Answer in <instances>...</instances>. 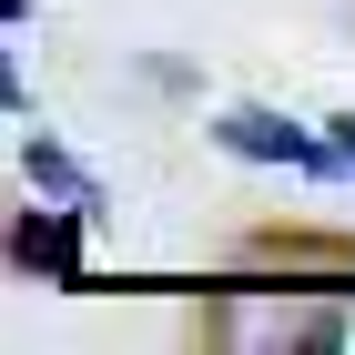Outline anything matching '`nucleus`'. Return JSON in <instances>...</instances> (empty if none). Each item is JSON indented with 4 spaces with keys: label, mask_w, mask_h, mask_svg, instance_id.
Segmentation results:
<instances>
[{
    "label": "nucleus",
    "mask_w": 355,
    "mask_h": 355,
    "mask_svg": "<svg viewBox=\"0 0 355 355\" xmlns=\"http://www.w3.org/2000/svg\"><path fill=\"white\" fill-rule=\"evenodd\" d=\"M0 21H10V31H21V21H31V0H0Z\"/></svg>",
    "instance_id": "423d86ee"
},
{
    "label": "nucleus",
    "mask_w": 355,
    "mask_h": 355,
    "mask_svg": "<svg viewBox=\"0 0 355 355\" xmlns=\"http://www.w3.org/2000/svg\"><path fill=\"white\" fill-rule=\"evenodd\" d=\"M21 173H31V193H51V203H82V214H102V173H92V163H71L51 132H31V142H21Z\"/></svg>",
    "instance_id": "7ed1b4c3"
},
{
    "label": "nucleus",
    "mask_w": 355,
    "mask_h": 355,
    "mask_svg": "<svg viewBox=\"0 0 355 355\" xmlns=\"http://www.w3.org/2000/svg\"><path fill=\"white\" fill-rule=\"evenodd\" d=\"M82 203H41V214L10 223V264L21 274H51V284H82Z\"/></svg>",
    "instance_id": "f03ea898"
},
{
    "label": "nucleus",
    "mask_w": 355,
    "mask_h": 355,
    "mask_svg": "<svg viewBox=\"0 0 355 355\" xmlns=\"http://www.w3.org/2000/svg\"><path fill=\"white\" fill-rule=\"evenodd\" d=\"M214 142L234 153V163H284V173H315V183L345 173V153H335L315 122H284L274 102H223L214 112Z\"/></svg>",
    "instance_id": "f257e3e1"
},
{
    "label": "nucleus",
    "mask_w": 355,
    "mask_h": 355,
    "mask_svg": "<svg viewBox=\"0 0 355 355\" xmlns=\"http://www.w3.org/2000/svg\"><path fill=\"white\" fill-rule=\"evenodd\" d=\"M345 21H355V0H345Z\"/></svg>",
    "instance_id": "0eeeda50"
},
{
    "label": "nucleus",
    "mask_w": 355,
    "mask_h": 355,
    "mask_svg": "<svg viewBox=\"0 0 355 355\" xmlns=\"http://www.w3.org/2000/svg\"><path fill=\"white\" fill-rule=\"evenodd\" d=\"M325 142L345 153V173H355V112H335V122H325Z\"/></svg>",
    "instance_id": "39448f33"
},
{
    "label": "nucleus",
    "mask_w": 355,
    "mask_h": 355,
    "mask_svg": "<svg viewBox=\"0 0 355 355\" xmlns=\"http://www.w3.org/2000/svg\"><path fill=\"white\" fill-rule=\"evenodd\" d=\"M284 345H315V355L345 345V315H304V325H284Z\"/></svg>",
    "instance_id": "20e7f679"
}]
</instances>
